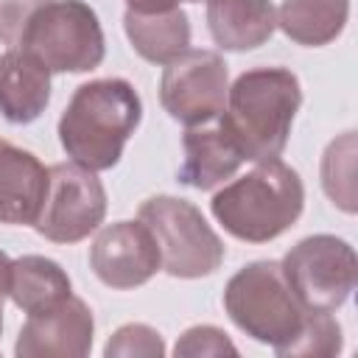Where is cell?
I'll use <instances>...</instances> for the list:
<instances>
[{"label": "cell", "instance_id": "obj_11", "mask_svg": "<svg viewBox=\"0 0 358 358\" xmlns=\"http://www.w3.org/2000/svg\"><path fill=\"white\" fill-rule=\"evenodd\" d=\"M95 319L84 299L67 296L56 308L31 313L22 324L14 355L17 358H84L92 350Z\"/></svg>", "mask_w": 358, "mask_h": 358}, {"label": "cell", "instance_id": "obj_10", "mask_svg": "<svg viewBox=\"0 0 358 358\" xmlns=\"http://www.w3.org/2000/svg\"><path fill=\"white\" fill-rule=\"evenodd\" d=\"M90 266L95 277L115 291L145 285L162 268L157 241L143 221L103 227L90 246Z\"/></svg>", "mask_w": 358, "mask_h": 358}, {"label": "cell", "instance_id": "obj_19", "mask_svg": "<svg viewBox=\"0 0 358 358\" xmlns=\"http://www.w3.org/2000/svg\"><path fill=\"white\" fill-rule=\"evenodd\" d=\"M322 187L344 213H355V131L333 140L322 157Z\"/></svg>", "mask_w": 358, "mask_h": 358}, {"label": "cell", "instance_id": "obj_1", "mask_svg": "<svg viewBox=\"0 0 358 358\" xmlns=\"http://www.w3.org/2000/svg\"><path fill=\"white\" fill-rule=\"evenodd\" d=\"M143 117V101L126 78H95L81 84L59 117L64 154L87 171H109Z\"/></svg>", "mask_w": 358, "mask_h": 358}, {"label": "cell", "instance_id": "obj_23", "mask_svg": "<svg viewBox=\"0 0 358 358\" xmlns=\"http://www.w3.org/2000/svg\"><path fill=\"white\" fill-rule=\"evenodd\" d=\"M50 0H0V42L20 45L31 17Z\"/></svg>", "mask_w": 358, "mask_h": 358}, {"label": "cell", "instance_id": "obj_13", "mask_svg": "<svg viewBox=\"0 0 358 358\" xmlns=\"http://www.w3.org/2000/svg\"><path fill=\"white\" fill-rule=\"evenodd\" d=\"M48 190V168L25 148L0 137V224H31Z\"/></svg>", "mask_w": 358, "mask_h": 358}, {"label": "cell", "instance_id": "obj_16", "mask_svg": "<svg viewBox=\"0 0 358 358\" xmlns=\"http://www.w3.org/2000/svg\"><path fill=\"white\" fill-rule=\"evenodd\" d=\"M123 28L131 48L151 64H168L190 48V22L182 8L157 14H123Z\"/></svg>", "mask_w": 358, "mask_h": 358}, {"label": "cell", "instance_id": "obj_8", "mask_svg": "<svg viewBox=\"0 0 358 358\" xmlns=\"http://www.w3.org/2000/svg\"><path fill=\"white\" fill-rule=\"evenodd\" d=\"M106 215V190L95 171L76 162L48 168V190L34 229L53 243H76L101 227Z\"/></svg>", "mask_w": 358, "mask_h": 358}, {"label": "cell", "instance_id": "obj_5", "mask_svg": "<svg viewBox=\"0 0 358 358\" xmlns=\"http://www.w3.org/2000/svg\"><path fill=\"white\" fill-rule=\"evenodd\" d=\"M137 221L148 227L157 241L159 263L171 277L196 280L213 274L224 263V243L207 224L201 210L187 199L151 196L140 204Z\"/></svg>", "mask_w": 358, "mask_h": 358}, {"label": "cell", "instance_id": "obj_6", "mask_svg": "<svg viewBox=\"0 0 358 358\" xmlns=\"http://www.w3.org/2000/svg\"><path fill=\"white\" fill-rule=\"evenodd\" d=\"M20 48L50 73H87L103 62V31L84 0H50L28 22Z\"/></svg>", "mask_w": 358, "mask_h": 358}, {"label": "cell", "instance_id": "obj_20", "mask_svg": "<svg viewBox=\"0 0 358 358\" xmlns=\"http://www.w3.org/2000/svg\"><path fill=\"white\" fill-rule=\"evenodd\" d=\"M344 347L341 324L330 313H310L302 330L277 352L280 358H333Z\"/></svg>", "mask_w": 358, "mask_h": 358}, {"label": "cell", "instance_id": "obj_21", "mask_svg": "<svg viewBox=\"0 0 358 358\" xmlns=\"http://www.w3.org/2000/svg\"><path fill=\"white\" fill-rule=\"evenodd\" d=\"M103 355L106 358H162L165 341L154 327L131 322L115 330V336L103 347Z\"/></svg>", "mask_w": 358, "mask_h": 358}, {"label": "cell", "instance_id": "obj_25", "mask_svg": "<svg viewBox=\"0 0 358 358\" xmlns=\"http://www.w3.org/2000/svg\"><path fill=\"white\" fill-rule=\"evenodd\" d=\"M8 274H11V260L6 252H0V330H3V302L8 296Z\"/></svg>", "mask_w": 358, "mask_h": 358}, {"label": "cell", "instance_id": "obj_7", "mask_svg": "<svg viewBox=\"0 0 358 358\" xmlns=\"http://www.w3.org/2000/svg\"><path fill=\"white\" fill-rule=\"evenodd\" d=\"M296 302L310 313H336L355 288V249L336 235L302 238L280 263Z\"/></svg>", "mask_w": 358, "mask_h": 358}, {"label": "cell", "instance_id": "obj_4", "mask_svg": "<svg viewBox=\"0 0 358 358\" xmlns=\"http://www.w3.org/2000/svg\"><path fill=\"white\" fill-rule=\"evenodd\" d=\"M224 310L246 336L280 352L305 324L308 310L291 294L277 260H255L224 288Z\"/></svg>", "mask_w": 358, "mask_h": 358}, {"label": "cell", "instance_id": "obj_3", "mask_svg": "<svg viewBox=\"0 0 358 358\" xmlns=\"http://www.w3.org/2000/svg\"><path fill=\"white\" fill-rule=\"evenodd\" d=\"M305 207V187L299 173L280 157L255 162V168L224 185L210 210L215 221L238 241L268 243L296 224Z\"/></svg>", "mask_w": 358, "mask_h": 358}, {"label": "cell", "instance_id": "obj_2", "mask_svg": "<svg viewBox=\"0 0 358 358\" xmlns=\"http://www.w3.org/2000/svg\"><path fill=\"white\" fill-rule=\"evenodd\" d=\"M299 103L302 90L291 70L255 67L241 73L227 90V106L218 120L241 148L243 159L266 162L285 151Z\"/></svg>", "mask_w": 358, "mask_h": 358}, {"label": "cell", "instance_id": "obj_15", "mask_svg": "<svg viewBox=\"0 0 358 358\" xmlns=\"http://www.w3.org/2000/svg\"><path fill=\"white\" fill-rule=\"evenodd\" d=\"M207 28L224 50H255L271 39L277 8L268 0H207Z\"/></svg>", "mask_w": 358, "mask_h": 358}, {"label": "cell", "instance_id": "obj_18", "mask_svg": "<svg viewBox=\"0 0 358 358\" xmlns=\"http://www.w3.org/2000/svg\"><path fill=\"white\" fill-rule=\"evenodd\" d=\"M350 17V0H282L277 28L296 45L322 48L333 42Z\"/></svg>", "mask_w": 358, "mask_h": 358}, {"label": "cell", "instance_id": "obj_12", "mask_svg": "<svg viewBox=\"0 0 358 358\" xmlns=\"http://www.w3.org/2000/svg\"><path fill=\"white\" fill-rule=\"evenodd\" d=\"M50 101V70L25 48L0 53V115L8 123L36 120Z\"/></svg>", "mask_w": 358, "mask_h": 358}, {"label": "cell", "instance_id": "obj_17", "mask_svg": "<svg viewBox=\"0 0 358 358\" xmlns=\"http://www.w3.org/2000/svg\"><path fill=\"white\" fill-rule=\"evenodd\" d=\"M8 296L22 313H42L70 296V277L56 260L25 255L11 260Z\"/></svg>", "mask_w": 358, "mask_h": 358}, {"label": "cell", "instance_id": "obj_9", "mask_svg": "<svg viewBox=\"0 0 358 358\" xmlns=\"http://www.w3.org/2000/svg\"><path fill=\"white\" fill-rule=\"evenodd\" d=\"M229 70L215 50L187 48L165 64L159 81V101L165 112L182 126H201L215 120L227 106Z\"/></svg>", "mask_w": 358, "mask_h": 358}, {"label": "cell", "instance_id": "obj_14", "mask_svg": "<svg viewBox=\"0 0 358 358\" xmlns=\"http://www.w3.org/2000/svg\"><path fill=\"white\" fill-rule=\"evenodd\" d=\"M185 162L179 168V182L196 190H213L246 162L229 131L215 117V126H187L182 137Z\"/></svg>", "mask_w": 358, "mask_h": 358}, {"label": "cell", "instance_id": "obj_22", "mask_svg": "<svg viewBox=\"0 0 358 358\" xmlns=\"http://www.w3.org/2000/svg\"><path fill=\"white\" fill-rule=\"evenodd\" d=\"M176 358H204V355H238V347L227 338L224 330L213 324H196L185 330L173 347Z\"/></svg>", "mask_w": 358, "mask_h": 358}, {"label": "cell", "instance_id": "obj_24", "mask_svg": "<svg viewBox=\"0 0 358 358\" xmlns=\"http://www.w3.org/2000/svg\"><path fill=\"white\" fill-rule=\"evenodd\" d=\"M179 3H201V0H126L129 11H137V14L171 11V8H179Z\"/></svg>", "mask_w": 358, "mask_h": 358}]
</instances>
